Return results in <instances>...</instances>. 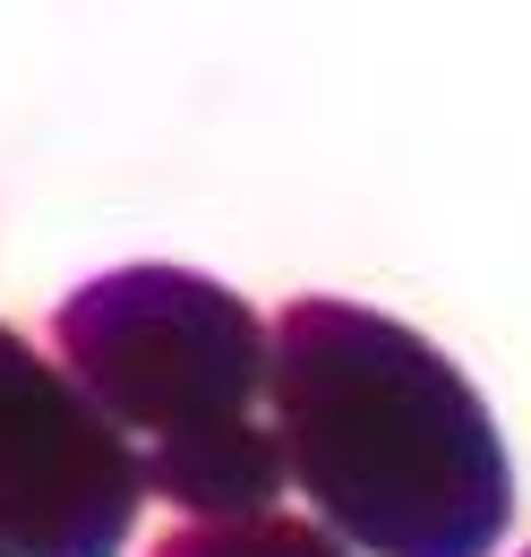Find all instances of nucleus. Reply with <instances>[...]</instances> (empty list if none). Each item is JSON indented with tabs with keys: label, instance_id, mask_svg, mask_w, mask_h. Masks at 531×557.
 I'll use <instances>...</instances> for the list:
<instances>
[{
	"label": "nucleus",
	"instance_id": "obj_1",
	"mask_svg": "<svg viewBox=\"0 0 531 557\" xmlns=\"http://www.w3.org/2000/svg\"><path fill=\"white\" fill-rule=\"evenodd\" d=\"M274 437L292 488L360 557H497L515 532V463L464 369L360 300H292L274 318Z\"/></svg>",
	"mask_w": 531,
	"mask_h": 557
},
{
	"label": "nucleus",
	"instance_id": "obj_2",
	"mask_svg": "<svg viewBox=\"0 0 531 557\" xmlns=\"http://www.w3.org/2000/svg\"><path fill=\"white\" fill-rule=\"evenodd\" d=\"M52 351L189 523L274 515L292 455L266 420L274 335L198 267H112L52 309Z\"/></svg>",
	"mask_w": 531,
	"mask_h": 557
},
{
	"label": "nucleus",
	"instance_id": "obj_3",
	"mask_svg": "<svg viewBox=\"0 0 531 557\" xmlns=\"http://www.w3.org/2000/svg\"><path fill=\"white\" fill-rule=\"evenodd\" d=\"M146 497L137 446L86 404L61 360L0 326V549L121 557Z\"/></svg>",
	"mask_w": 531,
	"mask_h": 557
},
{
	"label": "nucleus",
	"instance_id": "obj_4",
	"mask_svg": "<svg viewBox=\"0 0 531 557\" xmlns=\"http://www.w3.org/2000/svg\"><path fill=\"white\" fill-rule=\"evenodd\" d=\"M146 557H351L326 523L300 515H223V523H181Z\"/></svg>",
	"mask_w": 531,
	"mask_h": 557
},
{
	"label": "nucleus",
	"instance_id": "obj_5",
	"mask_svg": "<svg viewBox=\"0 0 531 557\" xmlns=\"http://www.w3.org/2000/svg\"><path fill=\"white\" fill-rule=\"evenodd\" d=\"M0 557H9V549H0Z\"/></svg>",
	"mask_w": 531,
	"mask_h": 557
},
{
	"label": "nucleus",
	"instance_id": "obj_6",
	"mask_svg": "<svg viewBox=\"0 0 531 557\" xmlns=\"http://www.w3.org/2000/svg\"><path fill=\"white\" fill-rule=\"evenodd\" d=\"M523 557H531V549H523Z\"/></svg>",
	"mask_w": 531,
	"mask_h": 557
}]
</instances>
